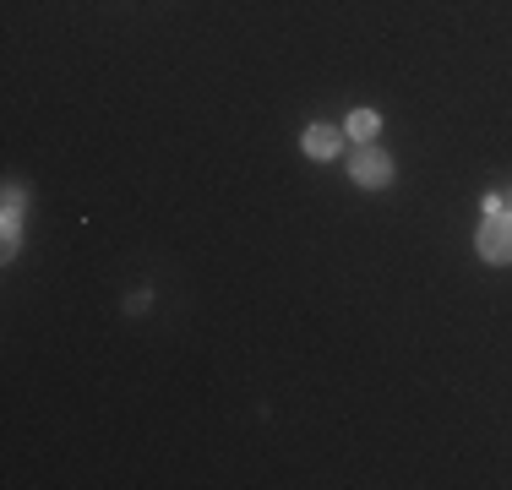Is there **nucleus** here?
<instances>
[{
	"instance_id": "obj_1",
	"label": "nucleus",
	"mask_w": 512,
	"mask_h": 490,
	"mask_svg": "<svg viewBox=\"0 0 512 490\" xmlns=\"http://www.w3.org/2000/svg\"><path fill=\"white\" fill-rule=\"evenodd\" d=\"M480 256L485 262H512V218H485V229H480Z\"/></svg>"
},
{
	"instance_id": "obj_2",
	"label": "nucleus",
	"mask_w": 512,
	"mask_h": 490,
	"mask_svg": "<svg viewBox=\"0 0 512 490\" xmlns=\"http://www.w3.org/2000/svg\"><path fill=\"white\" fill-rule=\"evenodd\" d=\"M349 175L360 180V186H387V180H393V164H387V153H376V147H360L355 153V164H349Z\"/></svg>"
},
{
	"instance_id": "obj_3",
	"label": "nucleus",
	"mask_w": 512,
	"mask_h": 490,
	"mask_svg": "<svg viewBox=\"0 0 512 490\" xmlns=\"http://www.w3.org/2000/svg\"><path fill=\"white\" fill-rule=\"evenodd\" d=\"M306 153H311V158H333V153H338V131H333V126H311V131H306Z\"/></svg>"
},
{
	"instance_id": "obj_4",
	"label": "nucleus",
	"mask_w": 512,
	"mask_h": 490,
	"mask_svg": "<svg viewBox=\"0 0 512 490\" xmlns=\"http://www.w3.org/2000/svg\"><path fill=\"white\" fill-rule=\"evenodd\" d=\"M349 137H360V142L376 137V115H371V109H355V115H349Z\"/></svg>"
},
{
	"instance_id": "obj_5",
	"label": "nucleus",
	"mask_w": 512,
	"mask_h": 490,
	"mask_svg": "<svg viewBox=\"0 0 512 490\" xmlns=\"http://www.w3.org/2000/svg\"><path fill=\"white\" fill-rule=\"evenodd\" d=\"M6 218H22V191H6Z\"/></svg>"
}]
</instances>
